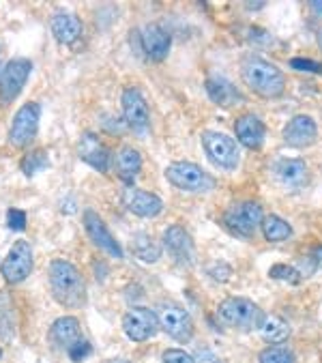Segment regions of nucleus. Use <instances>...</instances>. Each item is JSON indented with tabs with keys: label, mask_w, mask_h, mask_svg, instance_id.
<instances>
[{
	"label": "nucleus",
	"mask_w": 322,
	"mask_h": 363,
	"mask_svg": "<svg viewBox=\"0 0 322 363\" xmlns=\"http://www.w3.org/2000/svg\"><path fill=\"white\" fill-rule=\"evenodd\" d=\"M123 116L127 127L135 133V135H146L148 127H150V116H148V106L144 95L129 86L123 91Z\"/></svg>",
	"instance_id": "obj_11"
},
{
	"label": "nucleus",
	"mask_w": 322,
	"mask_h": 363,
	"mask_svg": "<svg viewBox=\"0 0 322 363\" xmlns=\"http://www.w3.org/2000/svg\"><path fill=\"white\" fill-rule=\"evenodd\" d=\"M33 264H35V256L30 243L18 241L7 254V258L3 260V264H0V273H3L7 284H20L30 275Z\"/></svg>",
	"instance_id": "obj_9"
},
{
	"label": "nucleus",
	"mask_w": 322,
	"mask_h": 363,
	"mask_svg": "<svg viewBox=\"0 0 322 363\" xmlns=\"http://www.w3.org/2000/svg\"><path fill=\"white\" fill-rule=\"evenodd\" d=\"M238 142L248 149H260L267 138V127L256 114H245L234 123Z\"/></svg>",
	"instance_id": "obj_17"
},
{
	"label": "nucleus",
	"mask_w": 322,
	"mask_h": 363,
	"mask_svg": "<svg viewBox=\"0 0 322 363\" xmlns=\"http://www.w3.org/2000/svg\"><path fill=\"white\" fill-rule=\"evenodd\" d=\"M269 275H271L273 279H286L288 284H299V281H301L299 269H294V267H290V264H273L271 271H269Z\"/></svg>",
	"instance_id": "obj_31"
},
{
	"label": "nucleus",
	"mask_w": 322,
	"mask_h": 363,
	"mask_svg": "<svg viewBox=\"0 0 322 363\" xmlns=\"http://www.w3.org/2000/svg\"><path fill=\"white\" fill-rule=\"evenodd\" d=\"M273 168L277 181L286 187H301L307 183V166L303 160H279Z\"/></svg>",
	"instance_id": "obj_22"
},
{
	"label": "nucleus",
	"mask_w": 322,
	"mask_h": 363,
	"mask_svg": "<svg viewBox=\"0 0 322 363\" xmlns=\"http://www.w3.org/2000/svg\"><path fill=\"white\" fill-rule=\"evenodd\" d=\"M166 179L183 189V191H194V194H200V191H211L215 187V179L204 172L200 166L196 164H189V162H174L166 168Z\"/></svg>",
	"instance_id": "obj_4"
},
{
	"label": "nucleus",
	"mask_w": 322,
	"mask_h": 363,
	"mask_svg": "<svg viewBox=\"0 0 322 363\" xmlns=\"http://www.w3.org/2000/svg\"><path fill=\"white\" fill-rule=\"evenodd\" d=\"M209 275H211L213 279H217V281H228L230 275H232V269H230V264H226V262H215V264L209 267Z\"/></svg>",
	"instance_id": "obj_35"
},
{
	"label": "nucleus",
	"mask_w": 322,
	"mask_h": 363,
	"mask_svg": "<svg viewBox=\"0 0 322 363\" xmlns=\"http://www.w3.org/2000/svg\"><path fill=\"white\" fill-rule=\"evenodd\" d=\"M48 166H50V157H48V153H45L43 149L33 151V153H28V155L22 160V172H24L26 177H35V174H39L41 170H45Z\"/></svg>",
	"instance_id": "obj_29"
},
{
	"label": "nucleus",
	"mask_w": 322,
	"mask_h": 363,
	"mask_svg": "<svg viewBox=\"0 0 322 363\" xmlns=\"http://www.w3.org/2000/svg\"><path fill=\"white\" fill-rule=\"evenodd\" d=\"M309 7L316 11V16H322V3H309Z\"/></svg>",
	"instance_id": "obj_40"
},
{
	"label": "nucleus",
	"mask_w": 322,
	"mask_h": 363,
	"mask_svg": "<svg viewBox=\"0 0 322 363\" xmlns=\"http://www.w3.org/2000/svg\"><path fill=\"white\" fill-rule=\"evenodd\" d=\"M131 252L144 262H157L161 258V247L148 235H135L131 241Z\"/></svg>",
	"instance_id": "obj_28"
},
{
	"label": "nucleus",
	"mask_w": 322,
	"mask_h": 363,
	"mask_svg": "<svg viewBox=\"0 0 322 363\" xmlns=\"http://www.w3.org/2000/svg\"><path fill=\"white\" fill-rule=\"evenodd\" d=\"M0 357H3V348H0Z\"/></svg>",
	"instance_id": "obj_43"
},
{
	"label": "nucleus",
	"mask_w": 322,
	"mask_h": 363,
	"mask_svg": "<svg viewBox=\"0 0 322 363\" xmlns=\"http://www.w3.org/2000/svg\"><path fill=\"white\" fill-rule=\"evenodd\" d=\"M260 333H262V340L273 344V346H279L288 340L290 335V325L279 318V316H267L262 327H260Z\"/></svg>",
	"instance_id": "obj_26"
},
{
	"label": "nucleus",
	"mask_w": 322,
	"mask_h": 363,
	"mask_svg": "<svg viewBox=\"0 0 322 363\" xmlns=\"http://www.w3.org/2000/svg\"><path fill=\"white\" fill-rule=\"evenodd\" d=\"M202 144H204V151L209 155V160L223 168V170H234L240 162V151L236 147V142L219 131H204L202 135Z\"/></svg>",
	"instance_id": "obj_6"
},
{
	"label": "nucleus",
	"mask_w": 322,
	"mask_h": 363,
	"mask_svg": "<svg viewBox=\"0 0 322 363\" xmlns=\"http://www.w3.org/2000/svg\"><path fill=\"white\" fill-rule=\"evenodd\" d=\"M262 220H265L262 206L254 200L238 202V204L230 206L223 215V222H226L228 230L238 237H252L254 230L258 228V224H262Z\"/></svg>",
	"instance_id": "obj_5"
},
{
	"label": "nucleus",
	"mask_w": 322,
	"mask_h": 363,
	"mask_svg": "<svg viewBox=\"0 0 322 363\" xmlns=\"http://www.w3.org/2000/svg\"><path fill=\"white\" fill-rule=\"evenodd\" d=\"M140 41H142V48L150 60H164L170 52V45H172L170 35L157 24L144 26V30L140 33Z\"/></svg>",
	"instance_id": "obj_18"
},
{
	"label": "nucleus",
	"mask_w": 322,
	"mask_h": 363,
	"mask_svg": "<svg viewBox=\"0 0 322 363\" xmlns=\"http://www.w3.org/2000/svg\"><path fill=\"white\" fill-rule=\"evenodd\" d=\"M67 350H69V357H71L73 363H82V361L91 354V344H89L87 340L79 337V340H75Z\"/></svg>",
	"instance_id": "obj_32"
},
{
	"label": "nucleus",
	"mask_w": 322,
	"mask_h": 363,
	"mask_svg": "<svg viewBox=\"0 0 322 363\" xmlns=\"http://www.w3.org/2000/svg\"><path fill=\"white\" fill-rule=\"evenodd\" d=\"M313 262H316L318 269H322V245H318V247L313 250Z\"/></svg>",
	"instance_id": "obj_39"
},
{
	"label": "nucleus",
	"mask_w": 322,
	"mask_h": 363,
	"mask_svg": "<svg viewBox=\"0 0 322 363\" xmlns=\"http://www.w3.org/2000/svg\"><path fill=\"white\" fill-rule=\"evenodd\" d=\"M290 67L296 69V71H311V74H320V71H322V65L316 62V60H309V58H292Z\"/></svg>",
	"instance_id": "obj_34"
},
{
	"label": "nucleus",
	"mask_w": 322,
	"mask_h": 363,
	"mask_svg": "<svg viewBox=\"0 0 322 363\" xmlns=\"http://www.w3.org/2000/svg\"><path fill=\"white\" fill-rule=\"evenodd\" d=\"M164 247L166 252L185 267H191L196 262V245L194 239L189 237V233L183 226H170L164 233Z\"/></svg>",
	"instance_id": "obj_14"
},
{
	"label": "nucleus",
	"mask_w": 322,
	"mask_h": 363,
	"mask_svg": "<svg viewBox=\"0 0 322 363\" xmlns=\"http://www.w3.org/2000/svg\"><path fill=\"white\" fill-rule=\"evenodd\" d=\"M50 28L56 41L62 45H71L82 37V22L73 13H56L50 22Z\"/></svg>",
	"instance_id": "obj_19"
},
{
	"label": "nucleus",
	"mask_w": 322,
	"mask_h": 363,
	"mask_svg": "<svg viewBox=\"0 0 322 363\" xmlns=\"http://www.w3.org/2000/svg\"><path fill=\"white\" fill-rule=\"evenodd\" d=\"M194 363H219V359L215 357V352H213V350H209V348H200V350L196 352V357H194Z\"/></svg>",
	"instance_id": "obj_37"
},
{
	"label": "nucleus",
	"mask_w": 322,
	"mask_h": 363,
	"mask_svg": "<svg viewBox=\"0 0 322 363\" xmlns=\"http://www.w3.org/2000/svg\"><path fill=\"white\" fill-rule=\"evenodd\" d=\"M75 340H79V323L73 316L58 318L50 329V342L58 348H69Z\"/></svg>",
	"instance_id": "obj_23"
},
{
	"label": "nucleus",
	"mask_w": 322,
	"mask_h": 363,
	"mask_svg": "<svg viewBox=\"0 0 322 363\" xmlns=\"http://www.w3.org/2000/svg\"><path fill=\"white\" fill-rule=\"evenodd\" d=\"M39 118H41V106L35 101H28L18 110L9 129V142L13 147H26V144L35 140L39 131Z\"/></svg>",
	"instance_id": "obj_8"
},
{
	"label": "nucleus",
	"mask_w": 322,
	"mask_h": 363,
	"mask_svg": "<svg viewBox=\"0 0 322 363\" xmlns=\"http://www.w3.org/2000/svg\"><path fill=\"white\" fill-rule=\"evenodd\" d=\"M50 290L52 297L67 310H79L89 301L87 281L75 264L67 260H52L50 264Z\"/></svg>",
	"instance_id": "obj_1"
},
{
	"label": "nucleus",
	"mask_w": 322,
	"mask_h": 363,
	"mask_svg": "<svg viewBox=\"0 0 322 363\" xmlns=\"http://www.w3.org/2000/svg\"><path fill=\"white\" fill-rule=\"evenodd\" d=\"M123 329L129 340L146 342L157 333L159 320H157V314L148 308H131L123 318Z\"/></svg>",
	"instance_id": "obj_13"
},
{
	"label": "nucleus",
	"mask_w": 322,
	"mask_h": 363,
	"mask_svg": "<svg viewBox=\"0 0 322 363\" xmlns=\"http://www.w3.org/2000/svg\"><path fill=\"white\" fill-rule=\"evenodd\" d=\"M243 80L254 93H258L267 99L282 97L286 91V76L282 74V69H277L275 65H271L269 60H265L260 56H250L245 60Z\"/></svg>",
	"instance_id": "obj_2"
},
{
	"label": "nucleus",
	"mask_w": 322,
	"mask_h": 363,
	"mask_svg": "<svg viewBox=\"0 0 322 363\" xmlns=\"http://www.w3.org/2000/svg\"><path fill=\"white\" fill-rule=\"evenodd\" d=\"M318 43H320V48H322V30L318 33Z\"/></svg>",
	"instance_id": "obj_41"
},
{
	"label": "nucleus",
	"mask_w": 322,
	"mask_h": 363,
	"mask_svg": "<svg viewBox=\"0 0 322 363\" xmlns=\"http://www.w3.org/2000/svg\"><path fill=\"white\" fill-rule=\"evenodd\" d=\"M7 224H9L11 230L22 233L26 228V213L22 208H9V213H7Z\"/></svg>",
	"instance_id": "obj_33"
},
{
	"label": "nucleus",
	"mask_w": 322,
	"mask_h": 363,
	"mask_svg": "<svg viewBox=\"0 0 322 363\" xmlns=\"http://www.w3.org/2000/svg\"><path fill=\"white\" fill-rule=\"evenodd\" d=\"M157 320H159V327L170 337H174L177 342H189V337L194 333V320H191L189 312L177 303L161 306L157 312Z\"/></svg>",
	"instance_id": "obj_10"
},
{
	"label": "nucleus",
	"mask_w": 322,
	"mask_h": 363,
	"mask_svg": "<svg viewBox=\"0 0 322 363\" xmlns=\"http://www.w3.org/2000/svg\"><path fill=\"white\" fill-rule=\"evenodd\" d=\"M77 153H79V160L89 164L91 168H95L97 172H108L110 153H108V147L95 133H91V131L82 133V138L77 142Z\"/></svg>",
	"instance_id": "obj_15"
},
{
	"label": "nucleus",
	"mask_w": 322,
	"mask_h": 363,
	"mask_svg": "<svg viewBox=\"0 0 322 363\" xmlns=\"http://www.w3.org/2000/svg\"><path fill=\"white\" fill-rule=\"evenodd\" d=\"M127 206L133 215L138 217H155L164 211V202H161L159 196L150 194V191H142V189H131L127 196Z\"/></svg>",
	"instance_id": "obj_20"
},
{
	"label": "nucleus",
	"mask_w": 322,
	"mask_h": 363,
	"mask_svg": "<svg viewBox=\"0 0 322 363\" xmlns=\"http://www.w3.org/2000/svg\"><path fill=\"white\" fill-rule=\"evenodd\" d=\"M18 327V314L16 306L9 293L0 290V337L3 340H13Z\"/></svg>",
	"instance_id": "obj_25"
},
{
	"label": "nucleus",
	"mask_w": 322,
	"mask_h": 363,
	"mask_svg": "<svg viewBox=\"0 0 322 363\" xmlns=\"http://www.w3.org/2000/svg\"><path fill=\"white\" fill-rule=\"evenodd\" d=\"M84 228H87V235L91 237V241H93L104 254H108V256H112V258H123V256H125L121 243L112 237L110 228L106 226V222L101 220L97 211L89 208V211L84 213Z\"/></svg>",
	"instance_id": "obj_12"
},
{
	"label": "nucleus",
	"mask_w": 322,
	"mask_h": 363,
	"mask_svg": "<svg viewBox=\"0 0 322 363\" xmlns=\"http://www.w3.org/2000/svg\"><path fill=\"white\" fill-rule=\"evenodd\" d=\"M114 363H129L127 359H118V361H114Z\"/></svg>",
	"instance_id": "obj_42"
},
{
	"label": "nucleus",
	"mask_w": 322,
	"mask_h": 363,
	"mask_svg": "<svg viewBox=\"0 0 322 363\" xmlns=\"http://www.w3.org/2000/svg\"><path fill=\"white\" fill-rule=\"evenodd\" d=\"M95 269H97V279H99V281H104V279H106V275H108V267H106V264H101L99 260H95Z\"/></svg>",
	"instance_id": "obj_38"
},
{
	"label": "nucleus",
	"mask_w": 322,
	"mask_h": 363,
	"mask_svg": "<svg viewBox=\"0 0 322 363\" xmlns=\"http://www.w3.org/2000/svg\"><path fill=\"white\" fill-rule=\"evenodd\" d=\"M206 93H209L211 101L215 106H221V108H232L234 104H238L240 99H243L238 93V89L226 78H209L206 80Z\"/></svg>",
	"instance_id": "obj_21"
},
{
	"label": "nucleus",
	"mask_w": 322,
	"mask_h": 363,
	"mask_svg": "<svg viewBox=\"0 0 322 363\" xmlns=\"http://www.w3.org/2000/svg\"><path fill=\"white\" fill-rule=\"evenodd\" d=\"M217 316L223 325L240 329V331L260 329L267 318V314L254 301L243 299V297H230L221 301L217 308Z\"/></svg>",
	"instance_id": "obj_3"
},
{
	"label": "nucleus",
	"mask_w": 322,
	"mask_h": 363,
	"mask_svg": "<svg viewBox=\"0 0 322 363\" xmlns=\"http://www.w3.org/2000/svg\"><path fill=\"white\" fill-rule=\"evenodd\" d=\"M260 363H296V357L286 346H271L260 352Z\"/></svg>",
	"instance_id": "obj_30"
},
{
	"label": "nucleus",
	"mask_w": 322,
	"mask_h": 363,
	"mask_svg": "<svg viewBox=\"0 0 322 363\" xmlns=\"http://www.w3.org/2000/svg\"><path fill=\"white\" fill-rule=\"evenodd\" d=\"M30 71L33 62L28 58H13L5 65L3 76H0V104L9 106L18 99L28 82Z\"/></svg>",
	"instance_id": "obj_7"
},
{
	"label": "nucleus",
	"mask_w": 322,
	"mask_h": 363,
	"mask_svg": "<svg viewBox=\"0 0 322 363\" xmlns=\"http://www.w3.org/2000/svg\"><path fill=\"white\" fill-rule=\"evenodd\" d=\"M318 138V127L316 121L307 114H299L292 121H288V125L284 127V140L286 144L294 149H305L309 144H313Z\"/></svg>",
	"instance_id": "obj_16"
},
{
	"label": "nucleus",
	"mask_w": 322,
	"mask_h": 363,
	"mask_svg": "<svg viewBox=\"0 0 322 363\" xmlns=\"http://www.w3.org/2000/svg\"><path fill=\"white\" fill-rule=\"evenodd\" d=\"M164 363H194V359L181 348H170L164 352Z\"/></svg>",
	"instance_id": "obj_36"
},
{
	"label": "nucleus",
	"mask_w": 322,
	"mask_h": 363,
	"mask_svg": "<svg viewBox=\"0 0 322 363\" xmlns=\"http://www.w3.org/2000/svg\"><path fill=\"white\" fill-rule=\"evenodd\" d=\"M262 235L271 243H282L292 237V226L277 215H269L262 220Z\"/></svg>",
	"instance_id": "obj_27"
},
{
	"label": "nucleus",
	"mask_w": 322,
	"mask_h": 363,
	"mask_svg": "<svg viewBox=\"0 0 322 363\" xmlns=\"http://www.w3.org/2000/svg\"><path fill=\"white\" fill-rule=\"evenodd\" d=\"M140 170H142V155L131 147H123L118 151V155H116V172H118V177L127 185H131L133 179L140 174Z\"/></svg>",
	"instance_id": "obj_24"
}]
</instances>
